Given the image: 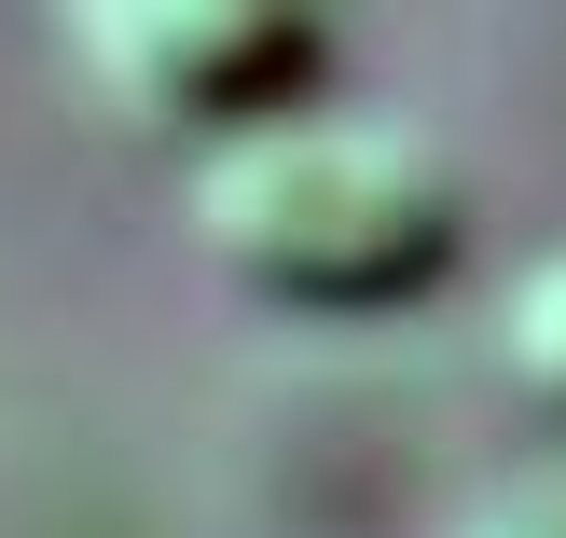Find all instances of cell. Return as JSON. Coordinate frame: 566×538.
<instances>
[{
    "mask_svg": "<svg viewBox=\"0 0 566 538\" xmlns=\"http://www.w3.org/2000/svg\"><path fill=\"white\" fill-rule=\"evenodd\" d=\"M457 538H566V470H525V484H497Z\"/></svg>",
    "mask_w": 566,
    "mask_h": 538,
    "instance_id": "cell-4",
    "label": "cell"
},
{
    "mask_svg": "<svg viewBox=\"0 0 566 538\" xmlns=\"http://www.w3.org/2000/svg\"><path fill=\"white\" fill-rule=\"evenodd\" d=\"M193 249L235 276L249 304L291 318H374L457 276L470 249V180L429 125L359 97H304L276 125L221 138L193 166Z\"/></svg>",
    "mask_w": 566,
    "mask_h": 538,
    "instance_id": "cell-1",
    "label": "cell"
},
{
    "mask_svg": "<svg viewBox=\"0 0 566 538\" xmlns=\"http://www.w3.org/2000/svg\"><path fill=\"white\" fill-rule=\"evenodd\" d=\"M497 359H512V387L539 414H566V235L512 276V304H497Z\"/></svg>",
    "mask_w": 566,
    "mask_h": 538,
    "instance_id": "cell-3",
    "label": "cell"
},
{
    "mask_svg": "<svg viewBox=\"0 0 566 538\" xmlns=\"http://www.w3.org/2000/svg\"><path fill=\"white\" fill-rule=\"evenodd\" d=\"M70 70L138 138H193V166H208L221 138L276 125L332 83V28L291 14V0H83Z\"/></svg>",
    "mask_w": 566,
    "mask_h": 538,
    "instance_id": "cell-2",
    "label": "cell"
}]
</instances>
